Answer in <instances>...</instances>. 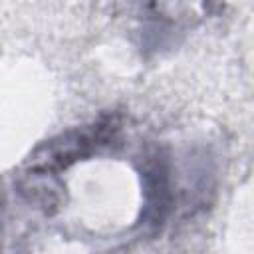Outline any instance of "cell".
Instances as JSON below:
<instances>
[{
  "label": "cell",
  "instance_id": "1",
  "mask_svg": "<svg viewBox=\"0 0 254 254\" xmlns=\"http://www.w3.org/2000/svg\"><path fill=\"white\" fill-rule=\"evenodd\" d=\"M123 115L117 111L101 113L87 125L71 127L46 141H42L28 157L24 169L56 175L79 161H87L115 147L121 139Z\"/></svg>",
  "mask_w": 254,
  "mask_h": 254
},
{
  "label": "cell",
  "instance_id": "2",
  "mask_svg": "<svg viewBox=\"0 0 254 254\" xmlns=\"http://www.w3.org/2000/svg\"><path fill=\"white\" fill-rule=\"evenodd\" d=\"M137 173L143 200L135 226L147 236H157L175 208V185L169 153L161 145L145 149L137 159Z\"/></svg>",
  "mask_w": 254,
  "mask_h": 254
},
{
  "label": "cell",
  "instance_id": "3",
  "mask_svg": "<svg viewBox=\"0 0 254 254\" xmlns=\"http://www.w3.org/2000/svg\"><path fill=\"white\" fill-rule=\"evenodd\" d=\"M16 187L30 204H36L46 214H54L64 204V185L56 175L22 167L20 175L16 177Z\"/></svg>",
  "mask_w": 254,
  "mask_h": 254
}]
</instances>
